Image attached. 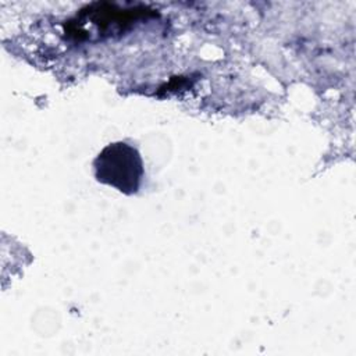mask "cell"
Here are the masks:
<instances>
[{"label":"cell","mask_w":356,"mask_h":356,"mask_svg":"<svg viewBox=\"0 0 356 356\" xmlns=\"http://www.w3.org/2000/svg\"><path fill=\"white\" fill-rule=\"evenodd\" d=\"M97 182L108 185L124 195H135L140 189L145 167L138 149L127 142L104 146L93 160Z\"/></svg>","instance_id":"obj_1"}]
</instances>
